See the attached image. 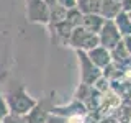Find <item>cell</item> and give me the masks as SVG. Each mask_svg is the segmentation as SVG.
<instances>
[{"label":"cell","instance_id":"6da1fadb","mask_svg":"<svg viewBox=\"0 0 131 123\" xmlns=\"http://www.w3.org/2000/svg\"><path fill=\"white\" fill-rule=\"evenodd\" d=\"M7 104H8V108H10V113L25 117V115H28L36 105H38V102L33 97L28 95L23 87H16L15 90H10V92H8Z\"/></svg>","mask_w":131,"mask_h":123},{"label":"cell","instance_id":"7a4b0ae2","mask_svg":"<svg viewBox=\"0 0 131 123\" xmlns=\"http://www.w3.org/2000/svg\"><path fill=\"white\" fill-rule=\"evenodd\" d=\"M71 44L75 48H82V49H90L97 48L100 44V38L95 35V33L85 30V28H75L71 35Z\"/></svg>","mask_w":131,"mask_h":123},{"label":"cell","instance_id":"3957f363","mask_svg":"<svg viewBox=\"0 0 131 123\" xmlns=\"http://www.w3.org/2000/svg\"><path fill=\"white\" fill-rule=\"evenodd\" d=\"M79 57H80V61H82V67H84L82 80H84L85 84H93V82H97L98 77H100L98 67L92 63V59L89 57V54H85L84 51H79Z\"/></svg>","mask_w":131,"mask_h":123},{"label":"cell","instance_id":"277c9868","mask_svg":"<svg viewBox=\"0 0 131 123\" xmlns=\"http://www.w3.org/2000/svg\"><path fill=\"white\" fill-rule=\"evenodd\" d=\"M100 44L106 49H115L120 44V39H121V33L116 30V28L113 26L112 23L110 25H105L103 30L100 33Z\"/></svg>","mask_w":131,"mask_h":123},{"label":"cell","instance_id":"5b68a950","mask_svg":"<svg viewBox=\"0 0 131 123\" xmlns=\"http://www.w3.org/2000/svg\"><path fill=\"white\" fill-rule=\"evenodd\" d=\"M87 54L97 67H103V66L110 64V53H108V49L103 48V46H97V48L90 49Z\"/></svg>","mask_w":131,"mask_h":123},{"label":"cell","instance_id":"8992f818","mask_svg":"<svg viewBox=\"0 0 131 123\" xmlns=\"http://www.w3.org/2000/svg\"><path fill=\"white\" fill-rule=\"evenodd\" d=\"M2 123H28L26 118H23L21 115H15V113H8L5 118H3Z\"/></svg>","mask_w":131,"mask_h":123},{"label":"cell","instance_id":"52a82bcc","mask_svg":"<svg viewBox=\"0 0 131 123\" xmlns=\"http://www.w3.org/2000/svg\"><path fill=\"white\" fill-rule=\"evenodd\" d=\"M8 113H10L8 104H7V100H5V98H3L2 95H0V123L3 121V118H5Z\"/></svg>","mask_w":131,"mask_h":123}]
</instances>
